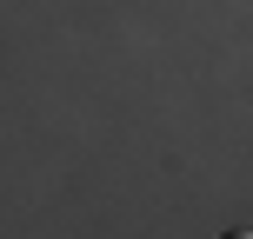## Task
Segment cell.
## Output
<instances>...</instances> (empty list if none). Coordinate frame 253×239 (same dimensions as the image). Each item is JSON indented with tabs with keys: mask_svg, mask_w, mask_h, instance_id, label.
I'll return each instance as SVG.
<instances>
[{
	"mask_svg": "<svg viewBox=\"0 0 253 239\" xmlns=\"http://www.w3.org/2000/svg\"><path fill=\"white\" fill-rule=\"evenodd\" d=\"M220 239H253V233H247V226H227V233H220Z\"/></svg>",
	"mask_w": 253,
	"mask_h": 239,
	"instance_id": "6da1fadb",
	"label": "cell"
}]
</instances>
